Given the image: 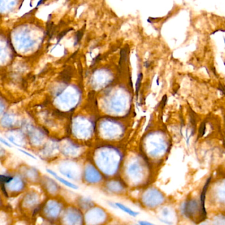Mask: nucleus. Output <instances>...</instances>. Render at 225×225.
<instances>
[{"label":"nucleus","mask_w":225,"mask_h":225,"mask_svg":"<svg viewBox=\"0 0 225 225\" xmlns=\"http://www.w3.org/2000/svg\"><path fill=\"white\" fill-rule=\"evenodd\" d=\"M0 140H1V141H2V143H3V144H5V145H7V147H12V146H11L9 143H7V141H5V140H3V138L2 137H1V139H0Z\"/></svg>","instance_id":"11"},{"label":"nucleus","mask_w":225,"mask_h":225,"mask_svg":"<svg viewBox=\"0 0 225 225\" xmlns=\"http://www.w3.org/2000/svg\"><path fill=\"white\" fill-rule=\"evenodd\" d=\"M115 205H116V206H117L119 209H120L121 211H124L125 213H128V215H131L132 216H136L137 215H138V214H139V213L133 211L132 209H129V208H128L127 207H125V205H124L123 204H121L120 203H115Z\"/></svg>","instance_id":"3"},{"label":"nucleus","mask_w":225,"mask_h":225,"mask_svg":"<svg viewBox=\"0 0 225 225\" xmlns=\"http://www.w3.org/2000/svg\"><path fill=\"white\" fill-rule=\"evenodd\" d=\"M224 65H225V62H224Z\"/></svg>","instance_id":"18"},{"label":"nucleus","mask_w":225,"mask_h":225,"mask_svg":"<svg viewBox=\"0 0 225 225\" xmlns=\"http://www.w3.org/2000/svg\"><path fill=\"white\" fill-rule=\"evenodd\" d=\"M126 46L125 48H122L120 51V65H122L124 63L127 61V58L128 55V48H126Z\"/></svg>","instance_id":"4"},{"label":"nucleus","mask_w":225,"mask_h":225,"mask_svg":"<svg viewBox=\"0 0 225 225\" xmlns=\"http://www.w3.org/2000/svg\"><path fill=\"white\" fill-rule=\"evenodd\" d=\"M224 43H225V38H224Z\"/></svg>","instance_id":"17"},{"label":"nucleus","mask_w":225,"mask_h":225,"mask_svg":"<svg viewBox=\"0 0 225 225\" xmlns=\"http://www.w3.org/2000/svg\"><path fill=\"white\" fill-rule=\"evenodd\" d=\"M19 151H20V152H21V153H23V154H25V155L30 156V158H32V159H37V158L35 157L34 155H33L32 154H30V153H28V152H26V151H24V150L22 149H19Z\"/></svg>","instance_id":"10"},{"label":"nucleus","mask_w":225,"mask_h":225,"mask_svg":"<svg viewBox=\"0 0 225 225\" xmlns=\"http://www.w3.org/2000/svg\"><path fill=\"white\" fill-rule=\"evenodd\" d=\"M210 180H211V178H209V179L207 180L206 184H205V186L203 187L202 193H201V218H202V220L205 219V217H206V211H205V195H206V192H207V189L208 188V185H209V183H210Z\"/></svg>","instance_id":"1"},{"label":"nucleus","mask_w":225,"mask_h":225,"mask_svg":"<svg viewBox=\"0 0 225 225\" xmlns=\"http://www.w3.org/2000/svg\"><path fill=\"white\" fill-rule=\"evenodd\" d=\"M145 66L146 67V68H149V67L150 66V63L149 62H146L145 63Z\"/></svg>","instance_id":"16"},{"label":"nucleus","mask_w":225,"mask_h":225,"mask_svg":"<svg viewBox=\"0 0 225 225\" xmlns=\"http://www.w3.org/2000/svg\"><path fill=\"white\" fill-rule=\"evenodd\" d=\"M205 124L202 123V124H201L200 128H199V136L200 137L203 136V135L205 134Z\"/></svg>","instance_id":"9"},{"label":"nucleus","mask_w":225,"mask_h":225,"mask_svg":"<svg viewBox=\"0 0 225 225\" xmlns=\"http://www.w3.org/2000/svg\"><path fill=\"white\" fill-rule=\"evenodd\" d=\"M46 172H48L49 174H50L51 175H52L53 176H54L58 181H60L61 183H62L63 184H64L65 185H66V186H68V187H69L70 188L75 189H78L77 185H76V184H74L73 183H71V182H69V181L65 180L64 178H61L60 176H58L56 173H55L54 171H51V170H50V169H46Z\"/></svg>","instance_id":"2"},{"label":"nucleus","mask_w":225,"mask_h":225,"mask_svg":"<svg viewBox=\"0 0 225 225\" xmlns=\"http://www.w3.org/2000/svg\"><path fill=\"white\" fill-rule=\"evenodd\" d=\"M142 79H143V73H139V75H138L137 79L136 84H135V91H136L137 94H138V93H139V89L141 87V84Z\"/></svg>","instance_id":"6"},{"label":"nucleus","mask_w":225,"mask_h":225,"mask_svg":"<svg viewBox=\"0 0 225 225\" xmlns=\"http://www.w3.org/2000/svg\"><path fill=\"white\" fill-rule=\"evenodd\" d=\"M139 223L141 225H153L152 223H148V222H145V221H139Z\"/></svg>","instance_id":"13"},{"label":"nucleus","mask_w":225,"mask_h":225,"mask_svg":"<svg viewBox=\"0 0 225 225\" xmlns=\"http://www.w3.org/2000/svg\"><path fill=\"white\" fill-rule=\"evenodd\" d=\"M4 184H3V183H2V191H3V193H4V194L6 195V196H7V191H6V189H5V186H4Z\"/></svg>","instance_id":"12"},{"label":"nucleus","mask_w":225,"mask_h":225,"mask_svg":"<svg viewBox=\"0 0 225 225\" xmlns=\"http://www.w3.org/2000/svg\"><path fill=\"white\" fill-rule=\"evenodd\" d=\"M84 29H85V26H84L82 29L78 30L77 33L76 34V38H75V40H76V45L81 40L84 34Z\"/></svg>","instance_id":"5"},{"label":"nucleus","mask_w":225,"mask_h":225,"mask_svg":"<svg viewBox=\"0 0 225 225\" xmlns=\"http://www.w3.org/2000/svg\"><path fill=\"white\" fill-rule=\"evenodd\" d=\"M0 178H1V183L7 184V183H9L11 181H12L13 179V178L12 176H5V175L2 174L1 176H0Z\"/></svg>","instance_id":"7"},{"label":"nucleus","mask_w":225,"mask_h":225,"mask_svg":"<svg viewBox=\"0 0 225 225\" xmlns=\"http://www.w3.org/2000/svg\"><path fill=\"white\" fill-rule=\"evenodd\" d=\"M72 29H69V30H64V31H62V32L58 35V42H57V44H58L59 42H60V41L62 40V38L64 37L65 35L68 33V32H69V30H71Z\"/></svg>","instance_id":"8"},{"label":"nucleus","mask_w":225,"mask_h":225,"mask_svg":"<svg viewBox=\"0 0 225 225\" xmlns=\"http://www.w3.org/2000/svg\"><path fill=\"white\" fill-rule=\"evenodd\" d=\"M9 141L10 142H11V143H13L15 145H16V146H17V147H21V146L20 145H18L17 143H15V142L13 140V139H12V138H9Z\"/></svg>","instance_id":"14"},{"label":"nucleus","mask_w":225,"mask_h":225,"mask_svg":"<svg viewBox=\"0 0 225 225\" xmlns=\"http://www.w3.org/2000/svg\"><path fill=\"white\" fill-rule=\"evenodd\" d=\"M46 1V0H40V1H39V2H38V3L37 7H38L39 5H40L43 4V3H44Z\"/></svg>","instance_id":"15"}]
</instances>
